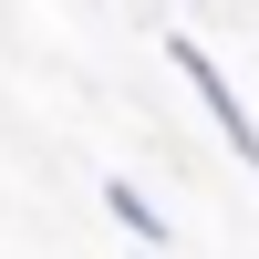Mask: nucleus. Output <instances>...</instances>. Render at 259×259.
<instances>
[{
  "label": "nucleus",
  "instance_id": "1",
  "mask_svg": "<svg viewBox=\"0 0 259 259\" xmlns=\"http://www.w3.org/2000/svg\"><path fill=\"white\" fill-rule=\"evenodd\" d=\"M156 52L177 62V83H187V94L207 104V124H218V135H228V156H239L249 177H259V114H249V104H239V83L218 73V52H207L197 31H177V41H156Z\"/></svg>",
  "mask_w": 259,
  "mask_h": 259
},
{
  "label": "nucleus",
  "instance_id": "2",
  "mask_svg": "<svg viewBox=\"0 0 259 259\" xmlns=\"http://www.w3.org/2000/svg\"><path fill=\"white\" fill-rule=\"evenodd\" d=\"M104 218H114L135 249H166V218H156V197H145L135 177H104Z\"/></svg>",
  "mask_w": 259,
  "mask_h": 259
}]
</instances>
